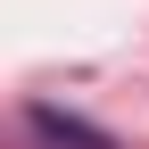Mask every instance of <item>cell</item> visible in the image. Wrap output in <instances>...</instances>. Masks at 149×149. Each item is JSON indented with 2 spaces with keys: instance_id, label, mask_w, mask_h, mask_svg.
<instances>
[{
  "instance_id": "cell-1",
  "label": "cell",
  "mask_w": 149,
  "mask_h": 149,
  "mask_svg": "<svg viewBox=\"0 0 149 149\" xmlns=\"http://www.w3.org/2000/svg\"><path fill=\"white\" fill-rule=\"evenodd\" d=\"M25 133L42 141V149H116V141L100 133V124L66 116V108H50V100H33V108H25Z\"/></svg>"
}]
</instances>
